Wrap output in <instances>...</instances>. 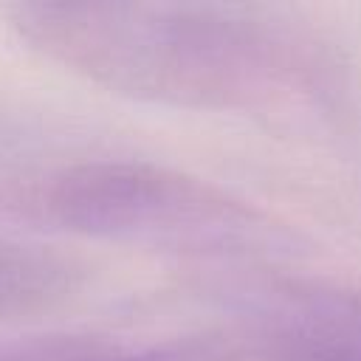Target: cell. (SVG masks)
<instances>
[{
	"instance_id": "4",
	"label": "cell",
	"mask_w": 361,
	"mask_h": 361,
	"mask_svg": "<svg viewBox=\"0 0 361 361\" xmlns=\"http://www.w3.org/2000/svg\"><path fill=\"white\" fill-rule=\"evenodd\" d=\"M248 336L254 341L257 361H361V350L310 341L268 327H254Z\"/></svg>"
},
{
	"instance_id": "3",
	"label": "cell",
	"mask_w": 361,
	"mask_h": 361,
	"mask_svg": "<svg viewBox=\"0 0 361 361\" xmlns=\"http://www.w3.org/2000/svg\"><path fill=\"white\" fill-rule=\"evenodd\" d=\"M87 282V265L45 243L0 240V324L62 310Z\"/></svg>"
},
{
	"instance_id": "1",
	"label": "cell",
	"mask_w": 361,
	"mask_h": 361,
	"mask_svg": "<svg viewBox=\"0 0 361 361\" xmlns=\"http://www.w3.org/2000/svg\"><path fill=\"white\" fill-rule=\"evenodd\" d=\"M8 23L51 62L152 104L257 107L296 71L288 37L237 6L37 0Z\"/></svg>"
},
{
	"instance_id": "2",
	"label": "cell",
	"mask_w": 361,
	"mask_h": 361,
	"mask_svg": "<svg viewBox=\"0 0 361 361\" xmlns=\"http://www.w3.org/2000/svg\"><path fill=\"white\" fill-rule=\"evenodd\" d=\"M65 228L180 254L274 251L282 231L209 180L147 161H90L59 172L42 200Z\"/></svg>"
}]
</instances>
